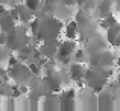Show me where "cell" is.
<instances>
[{
    "label": "cell",
    "instance_id": "7",
    "mask_svg": "<svg viewBox=\"0 0 120 111\" xmlns=\"http://www.w3.org/2000/svg\"><path fill=\"white\" fill-rule=\"evenodd\" d=\"M76 52V41L75 40H65L61 43L59 46V50H58V55H56V59L61 61L64 65H68L73 59V55Z\"/></svg>",
    "mask_w": 120,
    "mask_h": 111
},
{
    "label": "cell",
    "instance_id": "29",
    "mask_svg": "<svg viewBox=\"0 0 120 111\" xmlns=\"http://www.w3.org/2000/svg\"><path fill=\"white\" fill-rule=\"evenodd\" d=\"M114 2H117V9L120 11V0H114Z\"/></svg>",
    "mask_w": 120,
    "mask_h": 111
},
{
    "label": "cell",
    "instance_id": "3",
    "mask_svg": "<svg viewBox=\"0 0 120 111\" xmlns=\"http://www.w3.org/2000/svg\"><path fill=\"white\" fill-rule=\"evenodd\" d=\"M76 23L79 26V37L81 41H88L91 37L96 34V27H94V18L90 15V11L87 9H79L76 14Z\"/></svg>",
    "mask_w": 120,
    "mask_h": 111
},
{
    "label": "cell",
    "instance_id": "32",
    "mask_svg": "<svg viewBox=\"0 0 120 111\" xmlns=\"http://www.w3.org/2000/svg\"><path fill=\"white\" fill-rule=\"evenodd\" d=\"M17 2H21V0H17Z\"/></svg>",
    "mask_w": 120,
    "mask_h": 111
},
{
    "label": "cell",
    "instance_id": "28",
    "mask_svg": "<svg viewBox=\"0 0 120 111\" xmlns=\"http://www.w3.org/2000/svg\"><path fill=\"white\" fill-rule=\"evenodd\" d=\"M76 2H78V5H79V6H84V3L87 2V0H76Z\"/></svg>",
    "mask_w": 120,
    "mask_h": 111
},
{
    "label": "cell",
    "instance_id": "20",
    "mask_svg": "<svg viewBox=\"0 0 120 111\" xmlns=\"http://www.w3.org/2000/svg\"><path fill=\"white\" fill-rule=\"evenodd\" d=\"M12 90L14 85L8 84V82H2V88H0V96L2 97H11L12 96Z\"/></svg>",
    "mask_w": 120,
    "mask_h": 111
},
{
    "label": "cell",
    "instance_id": "1",
    "mask_svg": "<svg viewBox=\"0 0 120 111\" xmlns=\"http://www.w3.org/2000/svg\"><path fill=\"white\" fill-rule=\"evenodd\" d=\"M112 75L111 67H94L90 65L85 72V84L88 88H91L96 93H100L103 88L108 85V78Z\"/></svg>",
    "mask_w": 120,
    "mask_h": 111
},
{
    "label": "cell",
    "instance_id": "31",
    "mask_svg": "<svg viewBox=\"0 0 120 111\" xmlns=\"http://www.w3.org/2000/svg\"><path fill=\"white\" fill-rule=\"evenodd\" d=\"M117 82H119V85H120V75L117 76Z\"/></svg>",
    "mask_w": 120,
    "mask_h": 111
},
{
    "label": "cell",
    "instance_id": "26",
    "mask_svg": "<svg viewBox=\"0 0 120 111\" xmlns=\"http://www.w3.org/2000/svg\"><path fill=\"white\" fill-rule=\"evenodd\" d=\"M62 3H64L65 6H68V8H71V6H75V5H78V2L76 0H61Z\"/></svg>",
    "mask_w": 120,
    "mask_h": 111
},
{
    "label": "cell",
    "instance_id": "21",
    "mask_svg": "<svg viewBox=\"0 0 120 111\" xmlns=\"http://www.w3.org/2000/svg\"><path fill=\"white\" fill-rule=\"evenodd\" d=\"M43 70H44V75L55 72L56 70V61H55V58H47V61L44 62V65H43Z\"/></svg>",
    "mask_w": 120,
    "mask_h": 111
},
{
    "label": "cell",
    "instance_id": "2",
    "mask_svg": "<svg viewBox=\"0 0 120 111\" xmlns=\"http://www.w3.org/2000/svg\"><path fill=\"white\" fill-rule=\"evenodd\" d=\"M62 29V21L61 18L55 17V15H44L43 18H40V31L38 37L41 41H52L56 40L59 37V32Z\"/></svg>",
    "mask_w": 120,
    "mask_h": 111
},
{
    "label": "cell",
    "instance_id": "10",
    "mask_svg": "<svg viewBox=\"0 0 120 111\" xmlns=\"http://www.w3.org/2000/svg\"><path fill=\"white\" fill-rule=\"evenodd\" d=\"M61 43H62V41L59 40V38H56V40H52V41H44V43L41 44L38 49H40V52L43 53L46 58H56Z\"/></svg>",
    "mask_w": 120,
    "mask_h": 111
},
{
    "label": "cell",
    "instance_id": "30",
    "mask_svg": "<svg viewBox=\"0 0 120 111\" xmlns=\"http://www.w3.org/2000/svg\"><path fill=\"white\" fill-rule=\"evenodd\" d=\"M117 65H119V69H120V56L117 58Z\"/></svg>",
    "mask_w": 120,
    "mask_h": 111
},
{
    "label": "cell",
    "instance_id": "18",
    "mask_svg": "<svg viewBox=\"0 0 120 111\" xmlns=\"http://www.w3.org/2000/svg\"><path fill=\"white\" fill-rule=\"evenodd\" d=\"M116 23H117V18H116L112 14H109V15H106V17L100 18V21H99V24H100L102 29H109V27L114 26Z\"/></svg>",
    "mask_w": 120,
    "mask_h": 111
},
{
    "label": "cell",
    "instance_id": "25",
    "mask_svg": "<svg viewBox=\"0 0 120 111\" xmlns=\"http://www.w3.org/2000/svg\"><path fill=\"white\" fill-rule=\"evenodd\" d=\"M18 62H21V61H20V58H18V56H14V55H11L6 64H8V69H9V67H14V65H17Z\"/></svg>",
    "mask_w": 120,
    "mask_h": 111
},
{
    "label": "cell",
    "instance_id": "15",
    "mask_svg": "<svg viewBox=\"0 0 120 111\" xmlns=\"http://www.w3.org/2000/svg\"><path fill=\"white\" fill-rule=\"evenodd\" d=\"M37 47L34 46V44H26V46H23L21 49L17 50V56L20 58V61H30L34 56V53H35Z\"/></svg>",
    "mask_w": 120,
    "mask_h": 111
},
{
    "label": "cell",
    "instance_id": "14",
    "mask_svg": "<svg viewBox=\"0 0 120 111\" xmlns=\"http://www.w3.org/2000/svg\"><path fill=\"white\" fill-rule=\"evenodd\" d=\"M0 24H2V31H3V32H9V31H12L14 27H17V26H15V24H17V20L14 18V15H12L11 11H9V12L2 14Z\"/></svg>",
    "mask_w": 120,
    "mask_h": 111
},
{
    "label": "cell",
    "instance_id": "17",
    "mask_svg": "<svg viewBox=\"0 0 120 111\" xmlns=\"http://www.w3.org/2000/svg\"><path fill=\"white\" fill-rule=\"evenodd\" d=\"M78 35H79V26H78L76 20L75 21H68L67 26H65V37L70 38V40H75Z\"/></svg>",
    "mask_w": 120,
    "mask_h": 111
},
{
    "label": "cell",
    "instance_id": "4",
    "mask_svg": "<svg viewBox=\"0 0 120 111\" xmlns=\"http://www.w3.org/2000/svg\"><path fill=\"white\" fill-rule=\"evenodd\" d=\"M62 84H64V75L62 72H52V73L44 75L43 81H41V90H43L44 96L50 93H59L62 91Z\"/></svg>",
    "mask_w": 120,
    "mask_h": 111
},
{
    "label": "cell",
    "instance_id": "16",
    "mask_svg": "<svg viewBox=\"0 0 120 111\" xmlns=\"http://www.w3.org/2000/svg\"><path fill=\"white\" fill-rule=\"evenodd\" d=\"M111 6H112V0H100L99 5H97V12H99V17L103 18L106 15L111 14Z\"/></svg>",
    "mask_w": 120,
    "mask_h": 111
},
{
    "label": "cell",
    "instance_id": "9",
    "mask_svg": "<svg viewBox=\"0 0 120 111\" xmlns=\"http://www.w3.org/2000/svg\"><path fill=\"white\" fill-rule=\"evenodd\" d=\"M75 97H76V91H75L73 88H68V90L61 91V94H59L61 110L62 111H73V110H76V102H75Z\"/></svg>",
    "mask_w": 120,
    "mask_h": 111
},
{
    "label": "cell",
    "instance_id": "8",
    "mask_svg": "<svg viewBox=\"0 0 120 111\" xmlns=\"http://www.w3.org/2000/svg\"><path fill=\"white\" fill-rule=\"evenodd\" d=\"M96 91L90 90H82L79 91V102H81V108L84 110H99V97H96Z\"/></svg>",
    "mask_w": 120,
    "mask_h": 111
},
{
    "label": "cell",
    "instance_id": "6",
    "mask_svg": "<svg viewBox=\"0 0 120 111\" xmlns=\"http://www.w3.org/2000/svg\"><path fill=\"white\" fill-rule=\"evenodd\" d=\"M9 76L15 84H27L32 78V72L29 69V64H23V62H18L17 65L8 69Z\"/></svg>",
    "mask_w": 120,
    "mask_h": 111
},
{
    "label": "cell",
    "instance_id": "22",
    "mask_svg": "<svg viewBox=\"0 0 120 111\" xmlns=\"http://www.w3.org/2000/svg\"><path fill=\"white\" fill-rule=\"evenodd\" d=\"M24 5L30 9L32 12H37L41 6V0H24Z\"/></svg>",
    "mask_w": 120,
    "mask_h": 111
},
{
    "label": "cell",
    "instance_id": "27",
    "mask_svg": "<svg viewBox=\"0 0 120 111\" xmlns=\"http://www.w3.org/2000/svg\"><path fill=\"white\" fill-rule=\"evenodd\" d=\"M109 44H111L112 47H120V35H117V37H116V38H114V40H112Z\"/></svg>",
    "mask_w": 120,
    "mask_h": 111
},
{
    "label": "cell",
    "instance_id": "12",
    "mask_svg": "<svg viewBox=\"0 0 120 111\" xmlns=\"http://www.w3.org/2000/svg\"><path fill=\"white\" fill-rule=\"evenodd\" d=\"M41 108L44 111H55V110H61V100H59V94L58 93H50L47 96H44Z\"/></svg>",
    "mask_w": 120,
    "mask_h": 111
},
{
    "label": "cell",
    "instance_id": "5",
    "mask_svg": "<svg viewBox=\"0 0 120 111\" xmlns=\"http://www.w3.org/2000/svg\"><path fill=\"white\" fill-rule=\"evenodd\" d=\"M29 43H30V37L27 35L24 26H17L8 32V43H6V46L11 50H18Z\"/></svg>",
    "mask_w": 120,
    "mask_h": 111
},
{
    "label": "cell",
    "instance_id": "11",
    "mask_svg": "<svg viewBox=\"0 0 120 111\" xmlns=\"http://www.w3.org/2000/svg\"><path fill=\"white\" fill-rule=\"evenodd\" d=\"M99 110L105 111V110H112L114 108V100H116V94L112 93L109 88H103L99 93Z\"/></svg>",
    "mask_w": 120,
    "mask_h": 111
},
{
    "label": "cell",
    "instance_id": "23",
    "mask_svg": "<svg viewBox=\"0 0 120 111\" xmlns=\"http://www.w3.org/2000/svg\"><path fill=\"white\" fill-rule=\"evenodd\" d=\"M73 61H78V62H85V50L84 49H76L73 55Z\"/></svg>",
    "mask_w": 120,
    "mask_h": 111
},
{
    "label": "cell",
    "instance_id": "24",
    "mask_svg": "<svg viewBox=\"0 0 120 111\" xmlns=\"http://www.w3.org/2000/svg\"><path fill=\"white\" fill-rule=\"evenodd\" d=\"M11 55H12V50L9 49L8 46H3V49H2V62H8V59H9Z\"/></svg>",
    "mask_w": 120,
    "mask_h": 111
},
{
    "label": "cell",
    "instance_id": "13",
    "mask_svg": "<svg viewBox=\"0 0 120 111\" xmlns=\"http://www.w3.org/2000/svg\"><path fill=\"white\" fill-rule=\"evenodd\" d=\"M68 76L71 78V81L73 82H78V81H82V79L85 78V67L84 64H81V62L78 61H71L70 64H68Z\"/></svg>",
    "mask_w": 120,
    "mask_h": 111
},
{
    "label": "cell",
    "instance_id": "19",
    "mask_svg": "<svg viewBox=\"0 0 120 111\" xmlns=\"http://www.w3.org/2000/svg\"><path fill=\"white\" fill-rule=\"evenodd\" d=\"M117 35H120V23H119V21L114 24V26H111L109 29H106V41L111 43Z\"/></svg>",
    "mask_w": 120,
    "mask_h": 111
}]
</instances>
